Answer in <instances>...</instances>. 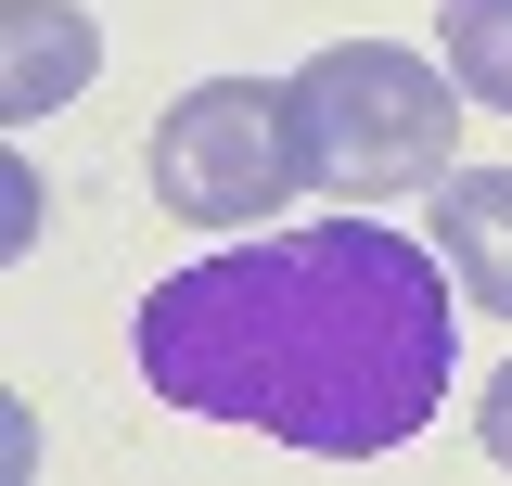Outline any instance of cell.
Returning <instances> with one entry per match:
<instances>
[{"label":"cell","mask_w":512,"mask_h":486,"mask_svg":"<svg viewBox=\"0 0 512 486\" xmlns=\"http://www.w3.org/2000/svg\"><path fill=\"white\" fill-rule=\"evenodd\" d=\"M448 256L372 218L192 256L141 307V384L192 423H256L320 461H372L448 397Z\"/></svg>","instance_id":"cell-1"},{"label":"cell","mask_w":512,"mask_h":486,"mask_svg":"<svg viewBox=\"0 0 512 486\" xmlns=\"http://www.w3.org/2000/svg\"><path fill=\"white\" fill-rule=\"evenodd\" d=\"M295 167L333 205H397V192H436L461 154V77H436L397 39H346L320 52L295 90Z\"/></svg>","instance_id":"cell-2"},{"label":"cell","mask_w":512,"mask_h":486,"mask_svg":"<svg viewBox=\"0 0 512 486\" xmlns=\"http://www.w3.org/2000/svg\"><path fill=\"white\" fill-rule=\"evenodd\" d=\"M154 205L192 218V231H256L282 192H308L295 167V103L269 77H192L180 103L154 116Z\"/></svg>","instance_id":"cell-3"},{"label":"cell","mask_w":512,"mask_h":486,"mask_svg":"<svg viewBox=\"0 0 512 486\" xmlns=\"http://www.w3.org/2000/svg\"><path fill=\"white\" fill-rule=\"evenodd\" d=\"M103 64V26L77 0H0V116H52L90 90Z\"/></svg>","instance_id":"cell-4"},{"label":"cell","mask_w":512,"mask_h":486,"mask_svg":"<svg viewBox=\"0 0 512 486\" xmlns=\"http://www.w3.org/2000/svg\"><path fill=\"white\" fill-rule=\"evenodd\" d=\"M436 256L487 320H512V167H448L436 180Z\"/></svg>","instance_id":"cell-5"},{"label":"cell","mask_w":512,"mask_h":486,"mask_svg":"<svg viewBox=\"0 0 512 486\" xmlns=\"http://www.w3.org/2000/svg\"><path fill=\"white\" fill-rule=\"evenodd\" d=\"M448 77L487 116H512V0H448Z\"/></svg>","instance_id":"cell-6"},{"label":"cell","mask_w":512,"mask_h":486,"mask_svg":"<svg viewBox=\"0 0 512 486\" xmlns=\"http://www.w3.org/2000/svg\"><path fill=\"white\" fill-rule=\"evenodd\" d=\"M474 435H487V461H500V474H512V359L487 371V397H474Z\"/></svg>","instance_id":"cell-7"}]
</instances>
